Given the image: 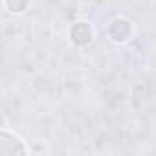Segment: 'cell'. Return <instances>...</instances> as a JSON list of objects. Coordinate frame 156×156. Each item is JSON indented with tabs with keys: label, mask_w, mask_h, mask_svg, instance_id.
I'll use <instances>...</instances> for the list:
<instances>
[{
	"label": "cell",
	"mask_w": 156,
	"mask_h": 156,
	"mask_svg": "<svg viewBox=\"0 0 156 156\" xmlns=\"http://www.w3.org/2000/svg\"><path fill=\"white\" fill-rule=\"evenodd\" d=\"M26 152H28V147L19 136L8 130L0 134V156H15V154H26Z\"/></svg>",
	"instance_id": "cell-1"
},
{
	"label": "cell",
	"mask_w": 156,
	"mask_h": 156,
	"mask_svg": "<svg viewBox=\"0 0 156 156\" xmlns=\"http://www.w3.org/2000/svg\"><path fill=\"white\" fill-rule=\"evenodd\" d=\"M108 35L114 42H127L132 35V24L130 20L118 17L108 24Z\"/></svg>",
	"instance_id": "cell-2"
},
{
	"label": "cell",
	"mask_w": 156,
	"mask_h": 156,
	"mask_svg": "<svg viewBox=\"0 0 156 156\" xmlns=\"http://www.w3.org/2000/svg\"><path fill=\"white\" fill-rule=\"evenodd\" d=\"M94 37V31H92V26L88 22H75L72 28H70V41L75 44V46H87L90 44Z\"/></svg>",
	"instance_id": "cell-3"
},
{
	"label": "cell",
	"mask_w": 156,
	"mask_h": 156,
	"mask_svg": "<svg viewBox=\"0 0 156 156\" xmlns=\"http://www.w3.org/2000/svg\"><path fill=\"white\" fill-rule=\"evenodd\" d=\"M4 4L11 13H24L30 6V0H4Z\"/></svg>",
	"instance_id": "cell-4"
}]
</instances>
